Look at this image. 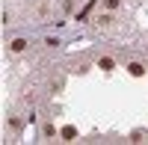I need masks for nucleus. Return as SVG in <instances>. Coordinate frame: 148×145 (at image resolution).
<instances>
[{
  "mask_svg": "<svg viewBox=\"0 0 148 145\" xmlns=\"http://www.w3.org/2000/svg\"><path fill=\"white\" fill-rule=\"evenodd\" d=\"M12 51H15V53L27 51V39H15V42H12Z\"/></svg>",
  "mask_w": 148,
  "mask_h": 145,
  "instance_id": "obj_1",
  "label": "nucleus"
},
{
  "mask_svg": "<svg viewBox=\"0 0 148 145\" xmlns=\"http://www.w3.org/2000/svg\"><path fill=\"white\" fill-rule=\"evenodd\" d=\"M130 74H133V77H142V74H145V68H142V65H136V62H133V65H130Z\"/></svg>",
  "mask_w": 148,
  "mask_h": 145,
  "instance_id": "obj_2",
  "label": "nucleus"
},
{
  "mask_svg": "<svg viewBox=\"0 0 148 145\" xmlns=\"http://www.w3.org/2000/svg\"><path fill=\"white\" fill-rule=\"evenodd\" d=\"M104 6H107V9H116V6H119V0H104Z\"/></svg>",
  "mask_w": 148,
  "mask_h": 145,
  "instance_id": "obj_3",
  "label": "nucleus"
}]
</instances>
